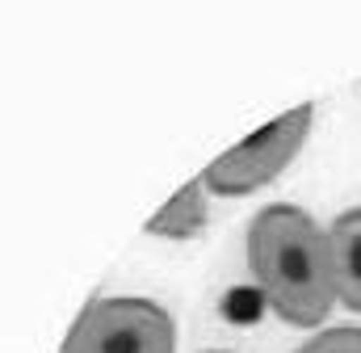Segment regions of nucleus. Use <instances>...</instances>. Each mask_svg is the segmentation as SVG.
<instances>
[{
    "label": "nucleus",
    "instance_id": "nucleus-1",
    "mask_svg": "<svg viewBox=\"0 0 361 353\" xmlns=\"http://www.w3.org/2000/svg\"><path fill=\"white\" fill-rule=\"evenodd\" d=\"M248 265L277 320L319 328L336 303L328 232L290 202L265 206L248 223Z\"/></svg>",
    "mask_w": 361,
    "mask_h": 353
},
{
    "label": "nucleus",
    "instance_id": "nucleus-7",
    "mask_svg": "<svg viewBox=\"0 0 361 353\" xmlns=\"http://www.w3.org/2000/svg\"><path fill=\"white\" fill-rule=\"evenodd\" d=\"M206 353H223V349H206Z\"/></svg>",
    "mask_w": 361,
    "mask_h": 353
},
{
    "label": "nucleus",
    "instance_id": "nucleus-2",
    "mask_svg": "<svg viewBox=\"0 0 361 353\" xmlns=\"http://www.w3.org/2000/svg\"><path fill=\"white\" fill-rule=\"evenodd\" d=\"M63 353H177L173 316L139 294L97 299L72 324Z\"/></svg>",
    "mask_w": 361,
    "mask_h": 353
},
{
    "label": "nucleus",
    "instance_id": "nucleus-4",
    "mask_svg": "<svg viewBox=\"0 0 361 353\" xmlns=\"http://www.w3.org/2000/svg\"><path fill=\"white\" fill-rule=\"evenodd\" d=\"M328 244H332V273H336V299L361 311V206L345 210L332 227H328Z\"/></svg>",
    "mask_w": 361,
    "mask_h": 353
},
{
    "label": "nucleus",
    "instance_id": "nucleus-6",
    "mask_svg": "<svg viewBox=\"0 0 361 353\" xmlns=\"http://www.w3.org/2000/svg\"><path fill=\"white\" fill-rule=\"evenodd\" d=\"M294 353H361V328H349V324H341V328H328V333H315L302 349Z\"/></svg>",
    "mask_w": 361,
    "mask_h": 353
},
{
    "label": "nucleus",
    "instance_id": "nucleus-5",
    "mask_svg": "<svg viewBox=\"0 0 361 353\" xmlns=\"http://www.w3.org/2000/svg\"><path fill=\"white\" fill-rule=\"evenodd\" d=\"M206 181H185L169 198V206L156 219H147V232L160 240H193L206 227Z\"/></svg>",
    "mask_w": 361,
    "mask_h": 353
},
{
    "label": "nucleus",
    "instance_id": "nucleus-3",
    "mask_svg": "<svg viewBox=\"0 0 361 353\" xmlns=\"http://www.w3.org/2000/svg\"><path fill=\"white\" fill-rule=\"evenodd\" d=\"M311 122H315V109L311 105H298L281 118H273L265 131H257L252 139H244L240 148H231L227 156H219L210 169H206V189H214L219 198H240V193H252L261 185H269L273 176H281L290 169V160L302 152L307 135H311Z\"/></svg>",
    "mask_w": 361,
    "mask_h": 353
}]
</instances>
